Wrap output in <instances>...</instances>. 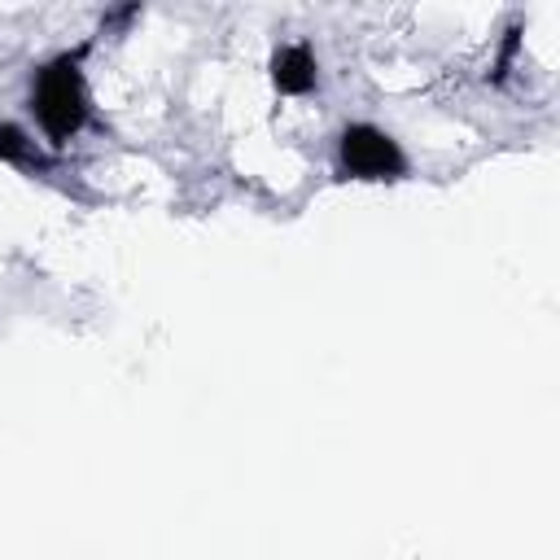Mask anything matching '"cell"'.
<instances>
[{"instance_id": "obj_1", "label": "cell", "mask_w": 560, "mask_h": 560, "mask_svg": "<svg viewBox=\"0 0 560 560\" xmlns=\"http://www.w3.org/2000/svg\"><path fill=\"white\" fill-rule=\"evenodd\" d=\"M35 114L44 122L48 136H70L79 131L83 114H88V96H83V79L70 61H57L39 74V88H35Z\"/></svg>"}, {"instance_id": "obj_2", "label": "cell", "mask_w": 560, "mask_h": 560, "mask_svg": "<svg viewBox=\"0 0 560 560\" xmlns=\"http://www.w3.org/2000/svg\"><path fill=\"white\" fill-rule=\"evenodd\" d=\"M341 162H346V171H354L363 179H385V175H398L402 171L398 144L385 131L368 127V122H359V127H350L341 136Z\"/></svg>"}, {"instance_id": "obj_3", "label": "cell", "mask_w": 560, "mask_h": 560, "mask_svg": "<svg viewBox=\"0 0 560 560\" xmlns=\"http://www.w3.org/2000/svg\"><path fill=\"white\" fill-rule=\"evenodd\" d=\"M271 74L280 83V92H306L315 83V57L306 48H280L276 61H271Z\"/></svg>"}, {"instance_id": "obj_4", "label": "cell", "mask_w": 560, "mask_h": 560, "mask_svg": "<svg viewBox=\"0 0 560 560\" xmlns=\"http://www.w3.org/2000/svg\"><path fill=\"white\" fill-rule=\"evenodd\" d=\"M0 158H26V136L13 122L0 127Z\"/></svg>"}]
</instances>
